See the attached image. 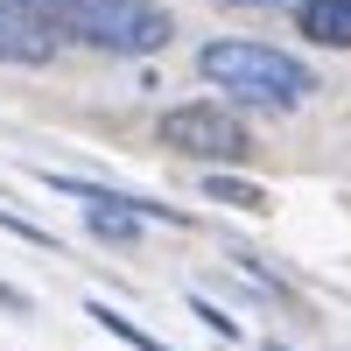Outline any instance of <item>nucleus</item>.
Segmentation results:
<instances>
[{
  "label": "nucleus",
  "instance_id": "3",
  "mask_svg": "<svg viewBox=\"0 0 351 351\" xmlns=\"http://www.w3.org/2000/svg\"><path fill=\"white\" fill-rule=\"evenodd\" d=\"M155 134H162V148H169V155H190V162H211V169H225V162H246V155H253V134H246V120H239L232 106H218V99L169 106Z\"/></svg>",
  "mask_w": 351,
  "mask_h": 351
},
{
  "label": "nucleus",
  "instance_id": "4",
  "mask_svg": "<svg viewBox=\"0 0 351 351\" xmlns=\"http://www.w3.org/2000/svg\"><path fill=\"white\" fill-rule=\"evenodd\" d=\"M43 183L56 190V197H77V204H120V211H134V218H162V225H190V211H176V204H155V197H134V190H112V183H84V176H49V169H36Z\"/></svg>",
  "mask_w": 351,
  "mask_h": 351
},
{
  "label": "nucleus",
  "instance_id": "7",
  "mask_svg": "<svg viewBox=\"0 0 351 351\" xmlns=\"http://www.w3.org/2000/svg\"><path fill=\"white\" fill-rule=\"evenodd\" d=\"M204 197L225 204V211H246V218H267V211H274V197L260 190V183H246V176H225V169L204 176Z\"/></svg>",
  "mask_w": 351,
  "mask_h": 351
},
{
  "label": "nucleus",
  "instance_id": "12",
  "mask_svg": "<svg viewBox=\"0 0 351 351\" xmlns=\"http://www.w3.org/2000/svg\"><path fill=\"white\" fill-rule=\"evenodd\" d=\"M0 309H8V316H28V309H36V302H28L21 288H8V281H0Z\"/></svg>",
  "mask_w": 351,
  "mask_h": 351
},
{
  "label": "nucleus",
  "instance_id": "5",
  "mask_svg": "<svg viewBox=\"0 0 351 351\" xmlns=\"http://www.w3.org/2000/svg\"><path fill=\"white\" fill-rule=\"evenodd\" d=\"M49 56H56V36H49V28L21 21L14 8H0V64H28V71H36V64H49Z\"/></svg>",
  "mask_w": 351,
  "mask_h": 351
},
{
  "label": "nucleus",
  "instance_id": "8",
  "mask_svg": "<svg viewBox=\"0 0 351 351\" xmlns=\"http://www.w3.org/2000/svg\"><path fill=\"white\" fill-rule=\"evenodd\" d=\"M84 232H92V239H112V246H134L141 232H148V218L120 211V204H84Z\"/></svg>",
  "mask_w": 351,
  "mask_h": 351
},
{
  "label": "nucleus",
  "instance_id": "10",
  "mask_svg": "<svg viewBox=\"0 0 351 351\" xmlns=\"http://www.w3.org/2000/svg\"><path fill=\"white\" fill-rule=\"evenodd\" d=\"M190 316H197V324H204V330H211V337H225V344H232V337H239V324H232V316H225V309H218L211 295H190Z\"/></svg>",
  "mask_w": 351,
  "mask_h": 351
},
{
  "label": "nucleus",
  "instance_id": "9",
  "mask_svg": "<svg viewBox=\"0 0 351 351\" xmlns=\"http://www.w3.org/2000/svg\"><path fill=\"white\" fill-rule=\"evenodd\" d=\"M84 316H92V324H99L106 337H120V344H134V351H169L162 337H148V330H141V324H134V316H120V309H112V302H99V295H92V302H84Z\"/></svg>",
  "mask_w": 351,
  "mask_h": 351
},
{
  "label": "nucleus",
  "instance_id": "11",
  "mask_svg": "<svg viewBox=\"0 0 351 351\" xmlns=\"http://www.w3.org/2000/svg\"><path fill=\"white\" fill-rule=\"evenodd\" d=\"M0 232H14V239H28V246H43V253H56V239H49V232H43V225H28V218H14L8 204H0Z\"/></svg>",
  "mask_w": 351,
  "mask_h": 351
},
{
  "label": "nucleus",
  "instance_id": "2",
  "mask_svg": "<svg viewBox=\"0 0 351 351\" xmlns=\"http://www.w3.org/2000/svg\"><path fill=\"white\" fill-rule=\"evenodd\" d=\"M197 71L218 84L225 99L239 106H267V112H288L316 92V71L288 49H267V43H204L197 49Z\"/></svg>",
  "mask_w": 351,
  "mask_h": 351
},
{
  "label": "nucleus",
  "instance_id": "14",
  "mask_svg": "<svg viewBox=\"0 0 351 351\" xmlns=\"http://www.w3.org/2000/svg\"><path fill=\"white\" fill-rule=\"evenodd\" d=\"M260 351H295V344H274V337H267V344H260Z\"/></svg>",
  "mask_w": 351,
  "mask_h": 351
},
{
  "label": "nucleus",
  "instance_id": "13",
  "mask_svg": "<svg viewBox=\"0 0 351 351\" xmlns=\"http://www.w3.org/2000/svg\"><path fill=\"white\" fill-rule=\"evenodd\" d=\"M218 8H288V0H218Z\"/></svg>",
  "mask_w": 351,
  "mask_h": 351
},
{
  "label": "nucleus",
  "instance_id": "1",
  "mask_svg": "<svg viewBox=\"0 0 351 351\" xmlns=\"http://www.w3.org/2000/svg\"><path fill=\"white\" fill-rule=\"evenodd\" d=\"M0 8L49 28L56 43H84L106 56H162L176 36L162 0H0Z\"/></svg>",
  "mask_w": 351,
  "mask_h": 351
},
{
  "label": "nucleus",
  "instance_id": "6",
  "mask_svg": "<svg viewBox=\"0 0 351 351\" xmlns=\"http://www.w3.org/2000/svg\"><path fill=\"white\" fill-rule=\"evenodd\" d=\"M295 28L324 49H351V0H295Z\"/></svg>",
  "mask_w": 351,
  "mask_h": 351
}]
</instances>
